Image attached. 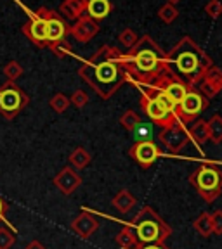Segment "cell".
Listing matches in <instances>:
<instances>
[{"instance_id":"6da1fadb","label":"cell","mask_w":222,"mask_h":249,"mask_svg":"<svg viewBox=\"0 0 222 249\" xmlns=\"http://www.w3.org/2000/svg\"><path fill=\"white\" fill-rule=\"evenodd\" d=\"M78 76L98 93L102 101H108L125 82L127 73L121 64V52L117 47L102 45L94 52L78 70Z\"/></svg>"},{"instance_id":"7a4b0ae2","label":"cell","mask_w":222,"mask_h":249,"mask_svg":"<svg viewBox=\"0 0 222 249\" xmlns=\"http://www.w3.org/2000/svg\"><path fill=\"white\" fill-rule=\"evenodd\" d=\"M121 64L127 73V80L136 87H148L170 73L167 54L149 35L137 38L136 45L127 54H121Z\"/></svg>"},{"instance_id":"3957f363","label":"cell","mask_w":222,"mask_h":249,"mask_svg":"<svg viewBox=\"0 0 222 249\" xmlns=\"http://www.w3.org/2000/svg\"><path fill=\"white\" fill-rule=\"evenodd\" d=\"M167 62L174 74L189 89H195L196 83L202 82L205 73L214 66L212 59L191 36H182L174 45V49L167 54Z\"/></svg>"},{"instance_id":"277c9868","label":"cell","mask_w":222,"mask_h":249,"mask_svg":"<svg viewBox=\"0 0 222 249\" xmlns=\"http://www.w3.org/2000/svg\"><path fill=\"white\" fill-rule=\"evenodd\" d=\"M134 233H136L139 249L149 244H163L172 235V229L153 208L144 206L134 218Z\"/></svg>"},{"instance_id":"5b68a950","label":"cell","mask_w":222,"mask_h":249,"mask_svg":"<svg viewBox=\"0 0 222 249\" xmlns=\"http://www.w3.org/2000/svg\"><path fill=\"white\" fill-rule=\"evenodd\" d=\"M191 185L195 187L203 201L214 202L222 192V170L214 164H202L191 175Z\"/></svg>"},{"instance_id":"8992f818","label":"cell","mask_w":222,"mask_h":249,"mask_svg":"<svg viewBox=\"0 0 222 249\" xmlns=\"http://www.w3.org/2000/svg\"><path fill=\"white\" fill-rule=\"evenodd\" d=\"M30 104V97L16 82H5L0 87V114L5 120H14Z\"/></svg>"},{"instance_id":"52a82bcc","label":"cell","mask_w":222,"mask_h":249,"mask_svg":"<svg viewBox=\"0 0 222 249\" xmlns=\"http://www.w3.org/2000/svg\"><path fill=\"white\" fill-rule=\"evenodd\" d=\"M208 99L203 97L202 93L195 89H189L187 93L184 95V99L176 106V116L182 123H189L195 118H198L200 114L208 107Z\"/></svg>"},{"instance_id":"ba28073f","label":"cell","mask_w":222,"mask_h":249,"mask_svg":"<svg viewBox=\"0 0 222 249\" xmlns=\"http://www.w3.org/2000/svg\"><path fill=\"white\" fill-rule=\"evenodd\" d=\"M14 2L20 5V7L28 14V18H30V21L21 28V31H23L24 35L28 36V40H30L35 47H39V49H45V47H49V43H47L45 19L40 18L35 11H31V9H28L24 4H21V0H14Z\"/></svg>"},{"instance_id":"9c48e42d","label":"cell","mask_w":222,"mask_h":249,"mask_svg":"<svg viewBox=\"0 0 222 249\" xmlns=\"http://www.w3.org/2000/svg\"><path fill=\"white\" fill-rule=\"evenodd\" d=\"M158 140L170 152L177 154V152H181L187 145L189 135H187V130L182 121H177L176 124H172L168 128H161V132L158 133Z\"/></svg>"},{"instance_id":"30bf717a","label":"cell","mask_w":222,"mask_h":249,"mask_svg":"<svg viewBox=\"0 0 222 249\" xmlns=\"http://www.w3.org/2000/svg\"><path fill=\"white\" fill-rule=\"evenodd\" d=\"M141 107H142V111L146 113V116H148L149 120H153V123L161 126V128H168V126H172V124H176L177 121H179L176 113L167 111L163 106H160L156 101L149 99L144 93H142V97H141Z\"/></svg>"},{"instance_id":"8fae6325","label":"cell","mask_w":222,"mask_h":249,"mask_svg":"<svg viewBox=\"0 0 222 249\" xmlns=\"http://www.w3.org/2000/svg\"><path fill=\"white\" fill-rule=\"evenodd\" d=\"M129 154L139 166L149 168L156 163V160L161 156V149L153 142V140H137L136 144L129 149Z\"/></svg>"},{"instance_id":"7c38bea8","label":"cell","mask_w":222,"mask_h":249,"mask_svg":"<svg viewBox=\"0 0 222 249\" xmlns=\"http://www.w3.org/2000/svg\"><path fill=\"white\" fill-rule=\"evenodd\" d=\"M45 26H47V43L61 42V40H66V36L70 35V26H68L66 19L62 18L59 12L52 11L49 18L45 19Z\"/></svg>"},{"instance_id":"4fadbf2b","label":"cell","mask_w":222,"mask_h":249,"mask_svg":"<svg viewBox=\"0 0 222 249\" xmlns=\"http://www.w3.org/2000/svg\"><path fill=\"white\" fill-rule=\"evenodd\" d=\"M98 33H99V23L90 19L87 14H83L82 18H78L73 26H70V35L80 43L90 42Z\"/></svg>"},{"instance_id":"5bb4252c","label":"cell","mask_w":222,"mask_h":249,"mask_svg":"<svg viewBox=\"0 0 222 249\" xmlns=\"http://www.w3.org/2000/svg\"><path fill=\"white\" fill-rule=\"evenodd\" d=\"M54 185L58 187L59 191L62 192L64 196H70L77 191L78 187L82 185V177L78 175L77 171L73 170L71 166H64L58 175L54 177Z\"/></svg>"},{"instance_id":"9a60e30c","label":"cell","mask_w":222,"mask_h":249,"mask_svg":"<svg viewBox=\"0 0 222 249\" xmlns=\"http://www.w3.org/2000/svg\"><path fill=\"white\" fill-rule=\"evenodd\" d=\"M98 229H99V220L92 213H89V211H82L71 222V230L82 239H89Z\"/></svg>"},{"instance_id":"2e32d148","label":"cell","mask_w":222,"mask_h":249,"mask_svg":"<svg viewBox=\"0 0 222 249\" xmlns=\"http://www.w3.org/2000/svg\"><path fill=\"white\" fill-rule=\"evenodd\" d=\"M113 12V4L111 0H87L85 14L96 23L106 19L109 14Z\"/></svg>"},{"instance_id":"e0dca14e","label":"cell","mask_w":222,"mask_h":249,"mask_svg":"<svg viewBox=\"0 0 222 249\" xmlns=\"http://www.w3.org/2000/svg\"><path fill=\"white\" fill-rule=\"evenodd\" d=\"M87 7V0H64L61 5H59V14L66 19L77 21L78 18H82L85 14Z\"/></svg>"},{"instance_id":"ac0fdd59","label":"cell","mask_w":222,"mask_h":249,"mask_svg":"<svg viewBox=\"0 0 222 249\" xmlns=\"http://www.w3.org/2000/svg\"><path fill=\"white\" fill-rule=\"evenodd\" d=\"M189 140H193L196 145H203L208 142V121L198 120L195 124H191V128L187 130Z\"/></svg>"},{"instance_id":"d6986e66","label":"cell","mask_w":222,"mask_h":249,"mask_svg":"<svg viewBox=\"0 0 222 249\" xmlns=\"http://www.w3.org/2000/svg\"><path fill=\"white\" fill-rule=\"evenodd\" d=\"M111 202H113V208H117L120 213H129V211L136 206L137 201L130 191H120L117 196H115Z\"/></svg>"},{"instance_id":"ffe728a7","label":"cell","mask_w":222,"mask_h":249,"mask_svg":"<svg viewBox=\"0 0 222 249\" xmlns=\"http://www.w3.org/2000/svg\"><path fill=\"white\" fill-rule=\"evenodd\" d=\"M117 244L120 246L121 249H139V244H137L136 233H134V229L129 225H125L123 229L118 232L117 235Z\"/></svg>"},{"instance_id":"44dd1931","label":"cell","mask_w":222,"mask_h":249,"mask_svg":"<svg viewBox=\"0 0 222 249\" xmlns=\"http://www.w3.org/2000/svg\"><path fill=\"white\" fill-rule=\"evenodd\" d=\"M90 161H92V156H90V152L85 147H77L70 154V164L77 168V170L87 168L90 164Z\"/></svg>"},{"instance_id":"7402d4cb","label":"cell","mask_w":222,"mask_h":249,"mask_svg":"<svg viewBox=\"0 0 222 249\" xmlns=\"http://www.w3.org/2000/svg\"><path fill=\"white\" fill-rule=\"evenodd\" d=\"M193 229L202 235V237H210L214 233V227H212V218L210 213H202L195 222H193Z\"/></svg>"},{"instance_id":"603a6c76","label":"cell","mask_w":222,"mask_h":249,"mask_svg":"<svg viewBox=\"0 0 222 249\" xmlns=\"http://www.w3.org/2000/svg\"><path fill=\"white\" fill-rule=\"evenodd\" d=\"M208 140L214 144H222V116L214 114L208 121Z\"/></svg>"},{"instance_id":"cb8c5ba5","label":"cell","mask_w":222,"mask_h":249,"mask_svg":"<svg viewBox=\"0 0 222 249\" xmlns=\"http://www.w3.org/2000/svg\"><path fill=\"white\" fill-rule=\"evenodd\" d=\"M120 124L123 126L127 132H136V128L141 124V118L136 111L132 109H127L120 118Z\"/></svg>"},{"instance_id":"d4e9b609","label":"cell","mask_w":222,"mask_h":249,"mask_svg":"<svg viewBox=\"0 0 222 249\" xmlns=\"http://www.w3.org/2000/svg\"><path fill=\"white\" fill-rule=\"evenodd\" d=\"M203 82H207L208 85L214 87L217 92H221L222 90V70L217 66H212L210 70L205 73V76L202 78Z\"/></svg>"},{"instance_id":"484cf974","label":"cell","mask_w":222,"mask_h":249,"mask_svg":"<svg viewBox=\"0 0 222 249\" xmlns=\"http://www.w3.org/2000/svg\"><path fill=\"white\" fill-rule=\"evenodd\" d=\"M49 106L52 107V111H56V113H64L68 107H70V97L68 95H64V93H54L51 97V101H49Z\"/></svg>"},{"instance_id":"4316f807","label":"cell","mask_w":222,"mask_h":249,"mask_svg":"<svg viewBox=\"0 0 222 249\" xmlns=\"http://www.w3.org/2000/svg\"><path fill=\"white\" fill-rule=\"evenodd\" d=\"M177 16H179V11H177L176 5H172V4H165L158 9V18H160L165 24L174 23V21L177 19Z\"/></svg>"},{"instance_id":"83f0119b","label":"cell","mask_w":222,"mask_h":249,"mask_svg":"<svg viewBox=\"0 0 222 249\" xmlns=\"http://www.w3.org/2000/svg\"><path fill=\"white\" fill-rule=\"evenodd\" d=\"M49 49H51L52 54H54L56 57H59V59L68 57V55H73V47H71L70 42H66V40L51 43V45H49Z\"/></svg>"},{"instance_id":"f1b7e54d","label":"cell","mask_w":222,"mask_h":249,"mask_svg":"<svg viewBox=\"0 0 222 249\" xmlns=\"http://www.w3.org/2000/svg\"><path fill=\"white\" fill-rule=\"evenodd\" d=\"M23 73H24L23 66L18 61H9L4 66V74L9 82H16L20 76H23Z\"/></svg>"},{"instance_id":"f546056e","label":"cell","mask_w":222,"mask_h":249,"mask_svg":"<svg viewBox=\"0 0 222 249\" xmlns=\"http://www.w3.org/2000/svg\"><path fill=\"white\" fill-rule=\"evenodd\" d=\"M16 242V233L7 227H0V249H11Z\"/></svg>"},{"instance_id":"4dcf8cb0","label":"cell","mask_w":222,"mask_h":249,"mask_svg":"<svg viewBox=\"0 0 222 249\" xmlns=\"http://www.w3.org/2000/svg\"><path fill=\"white\" fill-rule=\"evenodd\" d=\"M118 42H120L121 45L129 47V49H130V47H134V45H136V42H137L136 31L130 30V28H125L120 35H118Z\"/></svg>"},{"instance_id":"1f68e13d","label":"cell","mask_w":222,"mask_h":249,"mask_svg":"<svg viewBox=\"0 0 222 249\" xmlns=\"http://www.w3.org/2000/svg\"><path fill=\"white\" fill-rule=\"evenodd\" d=\"M70 104H73L75 107H78V109L85 107V106L89 104V95H87V92H83V90H75L73 95L70 97Z\"/></svg>"},{"instance_id":"d6a6232c","label":"cell","mask_w":222,"mask_h":249,"mask_svg":"<svg viewBox=\"0 0 222 249\" xmlns=\"http://www.w3.org/2000/svg\"><path fill=\"white\" fill-rule=\"evenodd\" d=\"M205 12L210 16L212 19H217L222 16V2L219 0H210L207 5H205Z\"/></svg>"},{"instance_id":"836d02e7","label":"cell","mask_w":222,"mask_h":249,"mask_svg":"<svg viewBox=\"0 0 222 249\" xmlns=\"http://www.w3.org/2000/svg\"><path fill=\"white\" fill-rule=\"evenodd\" d=\"M7 210H9V204L5 202V199L0 196V223H5V225H7V229H11L12 232L16 233V232H18V230H16V227L11 225V223L7 222V218H5V213H7Z\"/></svg>"},{"instance_id":"e575fe53","label":"cell","mask_w":222,"mask_h":249,"mask_svg":"<svg viewBox=\"0 0 222 249\" xmlns=\"http://www.w3.org/2000/svg\"><path fill=\"white\" fill-rule=\"evenodd\" d=\"M210 218H212V227H214V233L222 235V211L217 210L214 213H210Z\"/></svg>"},{"instance_id":"d590c367","label":"cell","mask_w":222,"mask_h":249,"mask_svg":"<svg viewBox=\"0 0 222 249\" xmlns=\"http://www.w3.org/2000/svg\"><path fill=\"white\" fill-rule=\"evenodd\" d=\"M24 249H47V248L42 244V242L37 241V239H35V241H31L28 246H24Z\"/></svg>"},{"instance_id":"8d00e7d4","label":"cell","mask_w":222,"mask_h":249,"mask_svg":"<svg viewBox=\"0 0 222 249\" xmlns=\"http://www.w3.org/2000/svg\"><path fill=\"white\" fill-rule=\"evenodd\" d=\"M141 249H170V248H167L165 244H149V246H144V248H141Z\"/></svg>"},{"instance_id":"74e56055","label":"cell","mask_w":222,"mask_h":249,"mask_svg":"<svg viewBox=\"0 0 222 249\" xmlns=\"http://www.w3.org/2000/svg\"><path fill=\"white\" fill-rule=\"evenodd\" d=\"M181 0H167V4H172V5H176V4H179Z\"/></svg>"}]
</instances>
